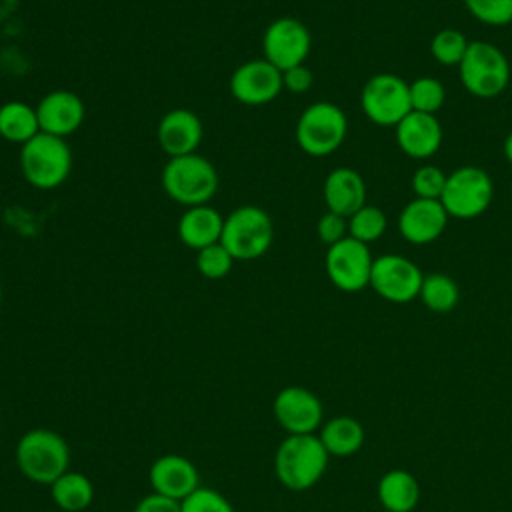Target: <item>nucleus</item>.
Wrapping results in <instances>:
<instances>
[{
    "instance_id": "nucleus-1",
    "label": "nucleus",
    "mask_w": 512,
    "mask_h": 512,
    "mask_svg": "<svg viewBox=\"0 0 512 512\" xmlns=\"http://www.w3.org/2000/svg\"><path fill=\"white\" fill-rule=\"evenodd\" d=\"M330 454L316 434H288L274 454V472L294 492L312 488L326 472Z\"/></svg>"
},
{
    "instance_id": "nucleus-2",
    "label": "nucleus",
    "mask_w": 512,
    "mask_h": 512,
    "mask_svg": "<svg viewBox=\"0 0 512 512\" xmlns=\"http://www.w3.org/2000/svg\"><path fill=\"white\" fill-rule=\"evenodd\" d=\"M16 464L30 482L52 486L68 470L70 448L58 432L34 428L18 440Z\"/></svg>"
},
{
    "instance_id": "nucleus-3",
    "label": "nucleus",
    "mask_w": 512,
    "mask_h": 512,
    "mask_svg": "<svg viewBox=\"0 0 512 512\" xmlns=\"http://www.w3.org/2000/svg\"><path fill=\"white\" fill-rule=\"evenodd\" d=\"M164 192L182 206L208 204L218 192V172L210 160L200 154L170 158L160 176Z\"/></svg>"
},
{
    "instance_id": "nucleus-4",
    "label": "nucleus",
    "mask_w": 512,
    "mask_h": 512,
    "mask_svg": "<svg viewBox=\"0 0 512 512\" xmlns=\"http://www.w3.org/2000/svg\"><path fill=\"white\" fill-rule=\"evenodd\" d=\"M20 170L24 180L38 190H52L64 184L72 172V150L66 138L38 132L22 144Z\"/></svg>"
},
{
    "instance_id": "nucleus-5",
    "label": "nucleus",
    "mask_w": 512,
    "mask_h": 512,
    "mask_svg": "<svg viewBox=\"0 0 512 512\" xmlns=\"http://www.w3.org/2000/svg\"><path fill=\"white\" fill-rule=\"evenodd\" d=\"M462 86L476 98H496L510 84V62L506 54L484 40L470 42L460 66H458Z\"/></svg>"
},
{
    "instance_id": "nucleus-6",
    "label": "nucleus",
    "mask_w": 512,
    "mask_h": 512,
    "mask_svg": "<svg viewBox=\"0 0 512 512\" xmlns=\"http://www.w3.org/2000/svg\"><path fill=\"white\" fill-rule=\"evenodd\" d=\"M348 132V120L340 106L334 102L310 104L296 122V142L302 152L314 158L330 156L336 152Z\"/></svg>"
},
{
    "instance_id": "nucleus-7",
    "label": "nucleus",
    "mask_w": 512,
    "mask_h": 512,
    "mask_svg": "<svg viewBox=\"0 0 512 512\" xmlns=\"http://www.w3.org/2000/svg\"><path fill=\"white\" fill-rule=\"evenodd\" d=\"M274 240V224L266 210L240 206L224 218L220 244L234 260H254L268 252Z\"/></svg>"
},
{
    "instance_id": "nucleus-8",
    "label": "nucleus",
    "mask_w": 512,
    "mask_h": 512,
    "mask_svg": "<svg viewBox=\"0 0 512 512\" xmlns=\"http://www.w3.org/2000/svg\"><path fill=\"white\" fill-rule=\"evenodd\" d=\"M492 198L490 174L480 166H460L448 174L440 202L450 218L472 220L490 208Z\"/></svg>"
},
{
    "instance_id": "nucleus-9",
    "label": "nucleus",
    "mask_w": 512,
    "mask_h": 512,
    "mask_svg": "<svg viewBox=\"0 0 512 512\" xmlns=\"http://www.w3.org/2000/svg\"><path fill=\"white\" fill-rule=\"evenodd\" d=\"M360 106L364 116L376 126L396 128L412 112L410 84L394 72H378L362 86Z\"/></svg>"
},
{
    "instance_id": "nucleus-10",
    "label": "nucleus",
    "mask_w": 512,
    "mask_h": 512,
    "mask_svg": "<svg viewBox=\"0 0 512 512\" xmlns=\"http://www.w3.org/2000/svg\"><path fill=\"white\" fill-rule=\"evenodd\" d=\"M374 258L368 244L354 240L352 236L328 246L324 266L328 280L342 292H360L370 286Z\"/></svg>"
},
{
    "instance_id": "nucleus-11",
    "label": "nucleus",
    "mask_w": 512,
    "mask_h": 512,
    "mask_svg": "<svg viewBox=\"0 0 512 512\" xmlns=\"http://www.w3.org/2000/svg\"><path fill=\"white\" fill-rule=\"evenodd\" d=\"M424 274L414 260L402 254H384L374 258L370 288L392 304H408L418 298Z\"/></svg>"
},
{
    "instance_id": "nucleus-12",
    "label": "nucleus",
    "mask_w": 512,
    "mask_h": 512,
    "mask_svg": "<svg viewBox=\"0 0 512 512\" xmlns=\"http://www.w3.org/2000/svg\"><path fill=\"white\" fill-rule=\"evenodd\" d=\"M312 48V36L306 24L284 16L268 24L262 36L264 58L280 72L304 64Z\"/></svg>"
},
{
    "instance_id": "nucleus-13",
    "label": "nucleus",
    "mask_w": 512,
    "mask_h": 512,
    "mask_svg": "<svg viewBox=\"0 0 512 512\" xmlns=\"http://www.w3.org/2000/svg\"><path fill=\"white\" fill-rule=\"evenodd\" d=\"M272 412L288 434H314L324 416L320 398L302 386L282 388L272 402Z\"/></svg>"
},
{
    "instance_id": "nucleus-14",
    "label": "nucleus",
    "mask_w": 512,
    "mask_h": 512,
    "mask_svg": "<svg viewBox=\"0 0 512 512\" xmlns=\"http://www.w3.org/2000/svg\"><path fill=\"white\" fill-rule=\"evenodd\" d=\"M282 90V72L266 58L248 60L230 76V94L246 106L268 104Z\"/></svg>"
},
{
    "instance_id": "nucleus-15",
    "label": "nucleus",
    "mask_w": 512,
    "mask_h": 512,
    "mask_svg": "<svg viewBox=\"0 0 512 512\" xmlns=\"http://www.w3.org/2000/svg\"><path fill=\"white\" fill-rule=\"evenodd\" d=\"M448 220L450 216L440 200L414 198L402 208L398 230L406 242L422 246L438 240L444 234Z\"/></svg>"
},
{
    "instance_id": "nucleus-16",
    "label": "nucleus",
    "mask_w": 512,
    "mask_h": 512,
    "mask_svg": "<svg viewBox=\"0 0 512 512\" xmlns=\"http://www.w3.org/2000/svg\"><path fill=\"white\" fill-rule=\"evenodd\" d=\"M40 132L66 138L76 132L86 116L84 102L70 90H52L34 106Z\"/></svg>"
},
{
    "instance_id": "nucleus-17",
    "label": "nucleus",
    "mask_w": 512,
    "mask_h": 512,
    "mask_svg": "<svg viewBox=\"0 0 512 512\" xmlns=\"http://www.w3.org/2000/svg\"><path fill=\"white\" fill-rule=\"evenodd\" d=\"M150 486L156 494L182 502L200 486L196 466L180 454H164L150 466Z\"/></svg>"
},
{
    "instance_id": "nucleus-18",
    "label": "nucleus",
    "mask_w": 512,
    "mask_h": 512,
    "mask_svg": "<svg viewBox=\"0 0 512 512\" xmlns=\"http://www.w3.org/2000/svg\"><path fill=\"white\" fill-rule=\"evenodd\" d=\"M394 130L400 150L414 160H428L442 146V126L436 114L412 110Z\"/></svg>"
},
{
    "instance_id": "nucleus-19",
    "label": "nucleus",
    "mask_w": 512,
    "mask_h": 512,
    "mask_svg": "<svg viewBox=\"0 0 512 512\" xmlns=\"http://www.w3.org/2000/svg\"><path fill=\"white\" fill-rule=\"evenodd\" d=\"M202 122L200 118L186 108H174L166 112L156 130V138L160 148L170 156H186L194 154L202 142Z\"/></svg>"
},
{
    "instance_id": "nucleus-20",
    "label": "nucleus",
    "mask_w": 512,
    "mask_h": 512,
    "mask_svg": "<svg viewBox=\"0 0 512 512\" xmlns=\"http://www.w3.org/2000/svg\"><path fill=\"white\" fill-rule=\"evenodd\" d=\"M322 194L330 212L350 218L366 204V182L354 168L340 166L326 176Z\"/></svg>"
},
{
    "instance_id": "nucleus-21",
    "label": "nucleus",
    "mask_w": 512,
    "mask_h": 512,
    "mask_svg": "<svg viewBox=\"0 0 512 512\" xmlns=\"http://www.w3.org/2000/svg\"><path fill=\"white\" fill-rule=\"evenodd\" d=\"M224 218L210 204L188 208L178 220V238L196 252L220 242Z\"/></svg>"
},
{
    "instance_id": "nucleus-22",
    "label": "nucleus",
    "mask_w": 512,
    "mask_h": 512,
    "mask_svg": "<svg viewBox=\"0 0 512 512\" xmlns=\"http://www.w3.org/2000/svg\"><path fill=\"white\" fill-rule=\"evenodd\" d=\"M376 496L386 512H412L420 502V484L412 472L394 468L380 476Z\"/></svg>"
},
{
    "instance_id": "nucleus-23",
    "label": "nucleus",
    "mask_w": 512,
    "mask_h": 512,
    "mask_svg": "<svg viewBox=\"0 0 512 512\" xmlns=\"http://www.w3.org/2000/svg\"><path fill=\"white\" fill-rule=\"evenodd\" d=\"M318 438L330 456L346 458V456L356 454L362 448L364 428L356 418L342 414V416H334L326 424H322Z\"/></svg>"
},
{
    "instance_id": "nucleus-24",
    "label": "nucleus",
    "mask_w": 512,
    "mask_h": 512,
    "mask_svg": "<svg viewBox=\"0 0 512 512\" xmlns=\"http://www.w3.org/2000/svg\"><path fill=\"white\" fill-rule=\"evenodd\" d=\"M40 132L36 108L10 100L0 106V138L12 144H26Z\"/></svg>"
},
{
    "instance_id": "nucleus-25",
    "label": "nucleus",
    "mask_w": 512,
    "mask_h": 512,
    "mask_svg": "<svg viewBox=\"0 0 512 512\" xmlns=\"http://www.w3.org/2000/svg\"><path fill=\"white\" fill-rule=\"evenodd\" d=\"M52 500L64 512H82L94 500V486L82 472L66 470L52 486Z\"/></svg>"
},
{
    "instance_id": "nucleus-26",
    "label": "nucleus",
    "mask_w": 512,
    "mask_h": 512,
    "mask_svg": "<svg viewBox=\"0 0 512 512\" xmlns=\"http://www.w3.org/2000/svg\"><path fill=\"white\" fill-rule=\"evenodd\" d=\"M418 298L430 312L446 314L456 308V304L460 300V288H458L456 280L450 278L448 274L434 272V274L424 276Z\"/></svg>"
},
{
    "instance_id": "nucleus-27",
    "label": "nucleus",
    "mask_w": 512,
    "mask_h": 512,
    "mask_svg": "<svg viewBox=\"0 0 512 512\" xmlns=\"http://www.w3.org/2000/svg\"><path fill=\"white\" fill-rule=\"evenodd\" d=\"M386 226L388 220L384 210L372 204H364L348 218V236H352L358 242L372 244L384 236Z\"/></svg>"
},
{
    "instance_id": "nucleus-28",
    "label": "nucleus",
    "mask_w": 512,
    "mask_h": 512,
    "mask_svg": "<svg viewBox=\"0 0 512 512\" xmlns=\"http://www.w3.org/2000/svg\"><path fill=\"white\" fill-rule=\"evenodd\" d=\"M470 42L464 32L456 28H442L430 42L432 58L442 66H460Z\"/></svg>"
},
{
    "instance_id": "nucleus-29",
    "label": "nucleus",
    "mask_w": 512,
    "mask_h": 512,
    "mask_svg": "<svg viewBox=\"0 0 512 512\" xmlns=\"http://www.w3.org/2000/svg\"><path fill=\"white\" fill-rule=\"evenodd\" d=\"M446 102V88L438 78L422 76L410 82L412 110L424 114H436Z\"/></svg>"
},
{
    "instance_id": "nucleus-30",
    "label": "nucleus",
    "mask_w": 512,
    "mask_h": 512,
    "mask_svg": "<svg viewBox=\"0 0 512 512\" xmlns=\"http://www.w3.org/2000/svg\"><path fill=\"white\" fill-rule=\"evenodd\" d=\"M234 258L232 254L220 244H210L196 252V268L208 280H220L232 270Z\"/></svg>"
},
{
    "instance_id": "nucleus-31",
    "label": "nucleus",
    "mask_w": 512,
    "mask_h": 512,
    "mask_svg": "<svg viewBox=\"0 0 512 512\" xmlns=\"http://www.w3.org/2000/svg\"><path fill=\"white\" fill-rule=\"evenodd\" d=\"M464 6L486 26H508L512 22V0H464Z\"/></svg>"
},
{
    "instance_id": "nucleus-32",
    "label": "nucleus",
    "mask_w": 512,
    "mask_h": 512,
    "mask_svg": "<svg viewBox=\"0 0 512 512\" xmlns=\"http://www.w3.org/2000/svg\"><path fill=\"white\" fill-rule=\"evenodd\" d=\"M448 174L442 172V168L434 164H424L412 174V192L416 198H428V200H440L444 186H446Z\"/></svg>"
},
{
    "instance_id": "nucleus-33",
    "label": "nucleus",
    "mask_w": 512,
    "mask_h": 512,
    "mask_svg": "<svg viewBox=\"0 0 512 512\" xmlns=\"http://www.w3.org/2000/svg\"><path fill=\"white\" fill-rule=\"evenodd\" d=\"M182 512H236L226 496L212 488L198 486L190 496L180 502Z\"/></svg>"
},
{
    "instance_id": "nucleus-34",
    "label": "nucleus",
    "mask_w": 512,
    "mask_h": 512,
    "mask_svg": "<svg viewBox=\"0 0 512 512\" xmlns=\"http://www.w3.org/2000/svg\"><path fill=\"white\" fill-rule=\"evenodd\" d=\"M316 232L326 246H332L348 236V218L326 210L316 224Z\"/></svg>"
},
{
    "instance_id": "nucleus-35",
    "label": "nucleus",
    "mask_w": 512,
    "mask_h": 512,
    "mask_svg": "<svg viewBox=\"0 0 512 512\" xmlns=\"http://www.w3.org/2000/svg\"><path fill=\"white\" fill-rule=\"evenodd\" d=\"M312 82H314V74L306 64H298L282 72V86L292 94L308 92L312 88Z\"/></svg>"
},
{
    "instance_id": "nucleus-36",
    "label": "nucleus",
    "mask_w": 512,
    "mask_h": 512,
    "mask_svg": "<svg viewBox=\"0 0 512 512\" xmlns=\"http://www.w3.org/2000/svg\"><path fill=\"white\" fill-rule=\"evenodd\" d=\"M132 512H182V510H180L178 500H172V498L152 492V494L144 496Z\"/></svg>"
},
{
    "instance_id": "nucleus-37",
    "label": "nucleus",
    "mask_w": 512,
    "mask_h": 512,
    "mask_svg": "<svg viewBox=\"0 0 512 512\" xmlns=\"http://www.w3.org/2000/svg\"><path fill=\"white\" fill-rule=\"evenodd\" d=\"M502 150H504V158L508 160V164H512V132L506 136Z\"/></svg>"
},
{
    "instance_id": "nucleus-38",
    "label": "nucleus",
    "mask_w": 512,
    "mask_h": 512,
    "mask_svg": "<svg viewBox=\"0 0 512 512\" xmlns=\"http://www.w3.org/2000/svg\"><path fill=\"white\" fill-rule=\"evenodd\" d=\"M0 298H2V286H0Z\"/></svg>"
},
{
    "instance_id": "nucleus-39",
    "label": "nucleus",
    "mask_w": 512,
    "mask_h": 512,
    "mask_svg": "<svg viewBox=\"0 0 512 512\" xmlns=\"http://www.w3.org/2000/svg\"><path fill=\"white\" fill-rule=\"evenodd\" d=\"M510 190H512V184H510Z\"/></svg>"
},
{
    "instance_id": "nucleus-40",
    "label": "nucleus",
    "mask_w": 512,
    "mask_h": 512,
    "mask_svg": "<svg viewBox=\"0 0 512 512\" xmlns=\"http://www.w3.org/2000/svg\"><path fill=\"white\" fill-rule=\"evenodd\" d=\"M384 512H386V510H384Z\"/></svg>"
}]
</instances>
